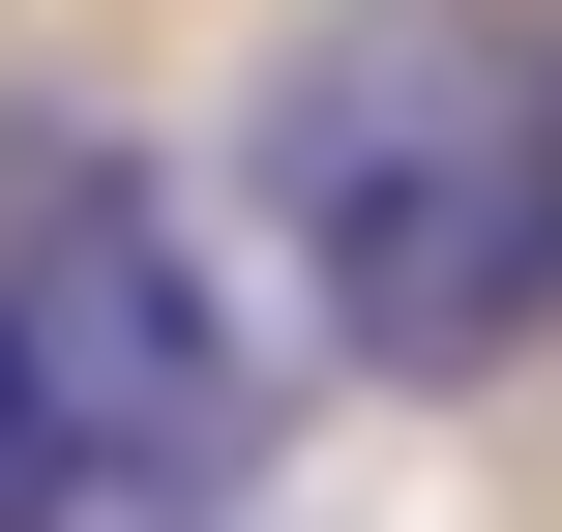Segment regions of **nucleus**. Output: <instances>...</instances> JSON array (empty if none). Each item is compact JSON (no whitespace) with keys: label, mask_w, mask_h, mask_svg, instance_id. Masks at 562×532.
Returning <instances> with one entry per match:
<instances>
[{"label":"nucleus","mask_w":562,"mask_h":532,"mask_svg":"<svg viewBox=\"0 0 562 532\" xmlns=\"http://www.w3.org/2000/svg\"><path fill=\"white\" fill-rule=\"evenodd\" d=\"M267 207H296V267H326V355H385V385L533 355L562 326V30H504V0H356V30H296Z\"/></svg>","instance_id":"obj_1"},{"label":"nucleus","mask_w":562,"mask_h":532,"mask_svg":"<svg viewBox=\"0 0 562 532\" xmlns=\"http://www.w3.org/2000/svg\"><path fill=\"white\" fill-rule=\"evenodd\" d=\"M237 503V326L148 148L0 118V532H178Z\"/></svg>","instance_id":"obj_2"},{"label":"nucleus","mask_w":562,"mask_h":532,"mask_svg":"<svg viewBox=\"0 0 562 532\" xmlns=\"http://www.w3.org/2000/svg\"><path fill=\"white\" fill-rule=\"evenodd\" d=\"M178 532H237V503H178Z\"/></svg>","instance_id":"obj_3"}]
</instances>
